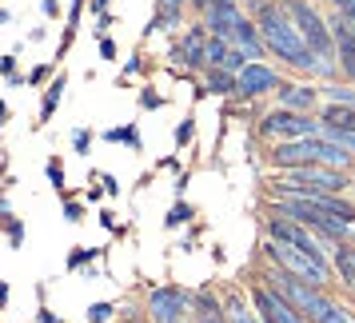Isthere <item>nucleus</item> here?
<instances>
[{"instance_id":"obj_30","label":"nucleus","mask_w":355,"mask_h":323,"mask_svg":"<svg viewBox=\"0 0 355 323\" xmlns=\"http://www.w3.org/2000/svg\"><path fill=\"white\" fill-rule=\"evenodd\" d=\"M4 299H8V288H4V283H0V304H4Z\"/></svg>"},{"instance_id":"obj_13","label":"nucleus","mask_w":355,"mask_h":323,"mask_svg":"<svg viewBox=\"0 0 355 323\" xmlns=\"http://www.w3.org/2000/svg\"><path fill=\"white\" fill-rule=\"evenodd\" d=\"M240 24V8L232 4V0H211L208 8H204V28L216 36H232V28Z\"/></svg>"},{"instance_id":"obj_29","label":"nucleus","mask_w":355,"mask_h":323,"mask_svg":"<svg viewBox=\"0 0 355 323\" xmlns=\"http://www.w3.org/2000/svg\"><path fill=\"white\" fill-rule=\"evenodd\" d=\"M104 4H108V0H92V8H96V12H104Z\"/></svg>"},{"instance_id":"obj_21","label":"nucleus","mask_w":355,"mask_h":323,"mask_svg":"<svg viewBox=\"0 0 355 323\" xmlns=\"http://www.w3.org/2000/svg\"><path fill=\"white\" fill-rule=\"evenodd\" d=\"M88 320H92V323H108V320H112V304H92Z\"/></svg>"},{"instance_id":"obj_7","label":"nucleus","mask_w":355,"mask_h":323,"mask_svg":"<svg viewBox=\"0 0 355 323\" xmlns=\"http://www.w3.org/2000/svg\"><path fill=\"white\" fill-rule=\"evenodd\" d=\"M275 88H279V72L268 68V64H259V60H252V64H243L240 72H236V96L240 100L268 96Z\"/></svg>"},{"instance_id":"obj_25","label":"nucleus","mask_w":355,"mask_h":323,"mask_svg":"<svg viewBox=\"0 0 355 323\" xmlns=\"http://www.w3.org/2000/svg\"><path fill=\"white\" fill-rule=\"evenodd\" d=\"M327 100H336V104H355V92H343V88H327Z\"/></svg>"},{"instance_id":"obj_12","label":"nucleus","mask_w":355,"mask_h":323,"mask_svg":"<svg viewBox=\"0 0 355 323\" xmlns=\"http://www.w3.org/2000/svg\"><path fill=\"white\" fill-rule=\"evenodd\" d=\"M248 52H240L227 36H216L208 33V68H227V72H240Z\"/></svg>"},{"instance_id":"obj_4","label":"nucleus","mask_w":355,"mask_h":323,"mask_svg":"<svg viewBox=\"0 0 355 323\" xmlns=\"http://www.w3.org/2000/svg\"><path fill=\"white\" fill-rule=\"evenodd\" d=\"M284 8L291 12V20H295V28L304 33V40H307V49L315 52V60H320V76H331L336 72V36H331V24L307 4V0H284Z\"/></svg>"},{"instance_id":"obj_2","label":"nucleus","mask_w":355,"mask_h":323,"mask_svg":"<svg viewBox=\"0 0 355 323\" xmlns=\"http://www.w3.org/2000/svg\"><path fill=\"white\" fill-rule=\"evenodd\" d=\"M263 283H268L275 295H284L307 323H327V315L336 311V299H327V291L315 288V283H307V279H295V275L284 272V268H272Z\"/></svg>"},{"instance_id":"obj_22","label":"nucleus","mask_w":355,"mask_h":323,"mask_svg":"<svg viewBox=\"0 0 355 323\" xmlns=\"http://www.w3.org/2000/svg\"><path fill=\"white\" fill-rule=\"evenodd\" d=\"M327 323H355V311L352 307H343V304H336V311L327 315Z\"/></svg>"},{"instance_id":"obj_20","label":"nucleus","mask_w":355,"mask_h":323,"mask_svg":"<svg viewBox=\"0 0 355 323\" xmlns=\"http://www.w3.org/2000/svg\"><path fill=\"white\" fill-rule=\"evenodd\" d=\"M108 140H120V144L140 148V132H136V128H116V132H108Z\"/></svg>"},{"instance_id":"obj_11","label":"nucleus","mask_w":355,"mask_h":323,"mask_svg":"<svg viewBox=\"0 0 355 323\" xmlns=\"http://www.w3.org/2000/svg\"><path fill=\"white\" fill-rule=\"evenodd\" d=\"M188 304H192V299L180 295L176 288H156L152 299H148V315L156 323H176V320H184V307Z\"/></svg>"},{"instance_id":"obj_18","label":"nucleus","mask_w":355,"mask_h":323,"mask_svg":"<svg viewBox=\"0 0 355 323\" xmlns=\"http://www.w3.org/2000/svg\"><path fill=\"white\" fill-rule=\"evenodd\" d=\"M208 84L211 92H236V80H232L227 68H208Z\"/></svg>"},{"instance_id":"obj_23","label":"nucleus","mask_w":355,"mask_h":323,"mask_svg":"<svg viewBox=\"0 0 355 323\" xmlns=\"http://www.w3.org/2000/svg\"><path fill=\"white\" fill-rule=\"evenodd\" d=\"M184 220H192V208H188V204H176L172 216H168V224H184Z\"/></svg>"},{"instance_id":"obj_14","label":"nucleus","mask_w":355,"mask_h":323,"mask_svg":"<svg viewBox=\"0 0 355 323\" xmlns=\"http://www.w3.org/2000/svg\"><path fill=\"white\" fill-rule=\"evenodd\" d=\"M320 128L323 132H355V104L327 100V108L320 112Z\"/></svg>"},{"instance_id":"obj_10","label":"nucleus","mask_w":355,"mask_h":323,"mask_svg":"<svg viewBox=\"0 0 355 323\" xmlns=\"http://www.w3.org/2000/svg\"><path fill=\"white\" fill-rule=\"evenodd\" d=\"M172 60L184 68H208V28H188L184 40L172 49Z\"/></svg>"},{"instance_id":"obj_28","label":"nucleus","mask_w":355,"mask_h":323,"mask_svg":"<svg viewBox=\"0 0 355 323\" xmlns=\"http://www.w3.org/2000/svg\"><path fill=\"white\" fill-rule=\"evenodd\" d=\"M36 320H40V323H56V315H52V311H44V307H40V315H36Z\"/></svg>"},{"instance_id":"obj_32","label":"nucleus","mask_w":355,"mask_h":323,"mask_svg":"<svg viewBox=\"0 0 355 323\" xmlns=\"http://www.w3.org/2000/svg\"><path fill=\"white\" fill-rule=\"evenodd\" d=\"M176 323H184V320H176Z\"/></svg>"},{"instance_id":"obj_27","label":"nucleus","mask_w":355,"mask_h":323,"mask_svg":"<svg viewBox=\"0 0 355 323\" xmlns=\"http://www.w3.org/2000/svg\"><path fill=\"white\" fill-rule=\"evenodd\" d=\"M76 152H80V156L88 152V132H76Z\"/></svg>"},{"instance_id":"obj_19","label":"nucleus","mask_w":355,"mask_h":323,"mask_svg":"<svg viewBox=\"0 0 355 323\" xmlns=\"http://www.w3.org/2000/svg\"><path fill=\"white\" fill-rule=\"evenodd\" d=\"M60 92H64V80H52L49 84V96H44V108H40V124H44V120H52L56 104H60Z\"/></svg>"},{"instance_id":"obj_1","label":"nucleus","mask_w":355,"mask_h":323,"mask_svg":"<svg viewBox=\"0 0 355 323\" xmlns=\"http://www.w3.org/2000/svg\"><path fill=\"white\" fill-rule=\"evenodd\" d=\"M256 24H259V33H263L268 52H275L284 64L300 68V72H315V68H320L315 52L307 49L304 33L295 28V20H291V12L284 8V4H259Z\"/></svg>"},{"instance_id":"obj_3","label":"nucleus","mask_w":355,"mask_h":323,"mask_svg":"<svg viewBox=\"0 0 355 323\" xmlns=\"http://www.w3.org/2000/svg\"><path fill=\"white\" fill-rule=\"evenodd\" d=\"M352 184V172H339L327 164H304V168H284L272 180V192L279 195H320V192H343Z\"/></svg>"},{"instance_id":"obj_9","label":"nucleus","mask_w":355,"mask_h":323,"mask_svg":"<svg viewBox=\"0 0 355 323\" xmlns=\"http://www.w3.org/2000/svg\"><path fill=\"white\" fill-rule=\"evenodd\" d=\"M331 24V36H336V60H339V72L347 76V80H355V24L347 17H331L327 20Z\"/></svg>"},{"instance_id":"obj_17","label":"nucleus","mask_w":355,"mask_h":323,"mask_svg":"<svg viewBox=\"0 0 355 323\" xmlns=\"http://www.w3.org/2000/svg\"><path fill=\"white\" fill-rule=\"evenodd\" d=\"M224 311H227V323H263L259 311L252 315V307L243 304L240 295H224Z\"/></svg>"},{"instance_id":"obj_26","label":"nucleus","mask_w":355,"mask_h":323,"mask_svg":"<svg viewBox=\"0 0 355 323\" xmlns=\"http://www.w3.org/2000/svg\"><path fill=\"white\" fill-rule=\"evenodd\" d=\"M100 56H104V60H112V56H116V44L104 33H100Z\"/></svg>"},{"instance_id":"obj_31","label":"nucleus","mask_w":355,"mask_h":323,"mask_svg":"<svg viewBox=\"0 0 355 323\" xmlns=\"http://www.w3.org/2000/svg\"><path fill=\"white\" fill-rule=\"evenodd\" d=\"M0 124H4V104H0Z\"/></svg>"},{"instance_id":"obj_5","label":"nucleus","mask_w":355,"mask_h":323,"mask_svg":"<svg viewBox=\"0 0 355 323\" xmlns=\"http://www.w3.org/2000/svg\"><path fill=\"white\" fill-rule=\"evenodd\" d=\"M263 252L272 256L275 268H284V272H291L295 279H307V283H315V288H327V279L336 275L331 263L315 259L307 247H300V243H291V240H275V236H268Z\"/></svg>"},{"instance_id":"obj_8","label":"nucleus","mask_w":355,"mask_h":323,"mask_svg":"<svg viewBox=\"0 0 355 323\" xmlns=\"http://www.w3.org/2000/svg\"><path fill=\"white\" fill-rule=\"evenodd\" d=\"M252 307L259 311V320L263 323H307L295 307L284 299V295H275L268 283H259V288H252Z\"/></svg>"},{"instance_id":"obj_6","label":"nucleus","mask_w":355,"mask_h":323,"mask_svg":"<svg viewBox=\"0 0 355 323\" xmlns=\"http://www.w3.org/2000/svg\"><path fill=\"white\" fill-rule=\"evenodd\" d=\"M259 132L268 136V140H304V136H320V124L304 112H291V108H279V112L263 116L259 120Z\"/></svg>"},{"instance_id":"obj_16","label":"nucleus","mask_w":355,"mask_h":323,"mask_svg":"<svg viewBox=\"0 0 355 323\" xmlns=\"http://www.w3.org/2000/svg\"><path fill=\"white\" fill-rule=\"evenodd\" d=\"M279 100H284V108L304 112V108L315 104V88H304V84H295V88H279Z\"/></svg>"},{"instance_id":"obj_15","label":"nucleus","mask_w":355,"mask_h":323,"mask_svg":"<svg viewBox=\"0 0 355 323\" xmlns=\"http://www.w3.org/2000/svg\"><path fill=\"white\" fill-rule=\"evenodd\" d=\"M331 268H336L339 283L347 291H355V247H347V243H339L336 256H331Z\"/></svg>"},{"instance_id":"obj_24","label":"nucleus","mask_w":355,"mask_h":323,"mask_svg":"<svg viewBox=\"0 0 355 323\" xmlns=\"http://www.w3.org/2000/svg\"><path fill=\"white\" fill-rule=\"evenodd\" d=\"M331 4H336V12L339 17H347L355 24V0H331Z\"/></svg>"}]
</instances>
